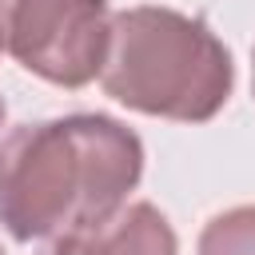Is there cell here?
Listing matches in <instances>:
<instances>
[{
    "label": "cell",
    "mask_w": 255,
    "mask_h": 255,
    "mask_svg": "<svg viewBox=\"0 0 255 255\" xmlns=\"http://www.w3.org/2000/svg\"><path fill=\"white\" fill-rule=\"evenodd\" d=\"M143 143L112 116L20 124L0 143V223L12 239H56L108 223L139 183Z\"/></svg>",
    "instance_id": "cell-1"
},
{
    "label": "cell",
    "mask_w": 255,
    "mask_h": 255,
    "mask_svg": "<svg viewBox=\"0 0 255 255\" xmlns=\"http://www.w3.org/2000/svg\"><path fill=\"white\" fill-rule=\"evenodd\" d=\"M231 80V52L199 16L155 4L112 16L100 84L124 108L203 124L227 104Z\"/></svg>",
    "instance_id": "cell-2"
},
{
    "label": "cell",
    "mask_w": 255,
    "mask_h": 255,
    "mask_svg": "<svg viewBox=\"0 0 255 255\" xmlns=\"http://www.w3.org/2000/svg\"><path fill=\"white\" fill-rule=\"evenodd\" d=\"M108 28V0H0V52L60 88L100 76Z\"/></svg>",
    "instance_id": "cell-3"
},
{
    "label": "cell",
    "mask_w": 255,
    "mask_h": 255,
    "mask_svg": "<svg viewBox=\"0 0 255 255\" xmlns=\"http://www.w3.org/2000/svg\"><path fill=\"white\" fill-rule=\"evenodd\" d=\"M44 255H175V231L151 203H131L92 231L56 235Z\"/></svg>",
    "instance_id": "cell-4"
},
{
    "label": "cell",
    "mask_w": 255,
    "mask_h": 255,
    "mask_svg": "<svg viewBox=\"0 0 255 255\" xmlns=\"http://www.w3.org/2000/svg\"><path fill=\"white\" fill-rule=\"evenodd\" d=\"M199 255H255V203L215 215L199 235Z\"/></svg>",
    "instance_id": "cell-5"
},
{
    "label": "cell",
    "mask_w": 255,
    "mask_h": 255,
    "mask_svg": "<svg viewBox=\"0 0 255 255\" xmlns=\"http://www.w3.org/2000/svg\"><path fill=\"white\" fill-rule=\"evenodd\" d=\"M251 88H255V48H251Z\"/></svg>",
    "instance_id": "cell-6"
},
{
    "label": "cell",
    "mask_w": 255,
    "mask_h": 255,
    "mask_svg": "<svg viewBox=\"0 0 255 255\" xmlns=\"http://www.w3.org/2000/svg\"><path fill=\"white\" fill-rule=\"evenodd\" d=\"M0 124H4V100H0Z\"/></svg>",
    "instance_id": "cell-7"
},
{
    "label": "cell",
    "mask_w": 255,
    "mask_h": 255,
    "mask_svg": "<svg viewBox=\"0 0 255 255\" xmlns=\"http://www.w3.org/2000/svg\"><path fill=\"white\" fill-rule=\"evenodd\" d=\"M0 255H4V251H0Z\"/></svg>",
    "instance_id": "cell-8"
}]
</instances>
